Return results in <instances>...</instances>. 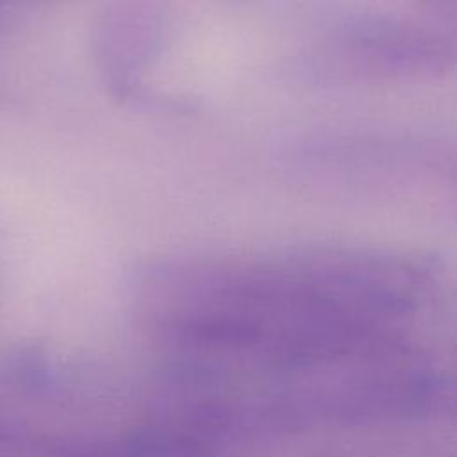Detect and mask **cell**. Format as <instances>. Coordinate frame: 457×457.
<instances>
[{
    "label": "cell",
    "instance_id": "obj_3",
    "mask_svg": "<svg viewBox=\"0 0 457 457\" xmlns=\"http://www.w3.org/2000/svg\"><path fill=\"white\" fill-rule=\"evenodd\" d=\"M434 20L445 27L443 30L457 37V0H418Z\"/></svg>",
    "mask_w": 457,
    "mask_h": 457
},
{
    "label": "cell",
    "instance_id": "obj_4",
    "mask_svg": "<svg viewBox=\"0 0 457 457\" xmlns=\"http://www.w3.org/2000/svg\"><path fill=\"white\" fill-rule=\"evenodd\" d=\"M18 2H21V0H0V16H2V11H4L5 7H9V5H12V4H18Z\"/></svg>",
    "mask_w": 457,
    "mask_h": 457
},
{
    "label": "cell",
    "instance_id": "obj_2",
    "mask_svg": "<svg viewBox=\"0 0 457 457\" xmlns=\"http://www.w3.org/2000/svg\"><path fill=\"white\" fill-rule=\"evenodd\" d=\"M166 30V14L155 0H111L98 11L91 25V54L114 100L143 98V77L162 52Z\"/></svg>",
    "mask_w": 457,
    "mask_h": 457
},
{
    "label": "cell",
    "instance_id": "obj_1",
    "mask_svg": "<svg viewBox=\"0 0 457 457\" xmlns=\"http://www.w3.org/2000/svg\"><path fill=\"white\" fill-rule=\"evenodd\" d=\"M336 62L371 77H428L457 66V37L405 21H361L328 48Z\"/></svg>",
    "mask_w": 457,
    "mask_h": 457
}]
</instances>
